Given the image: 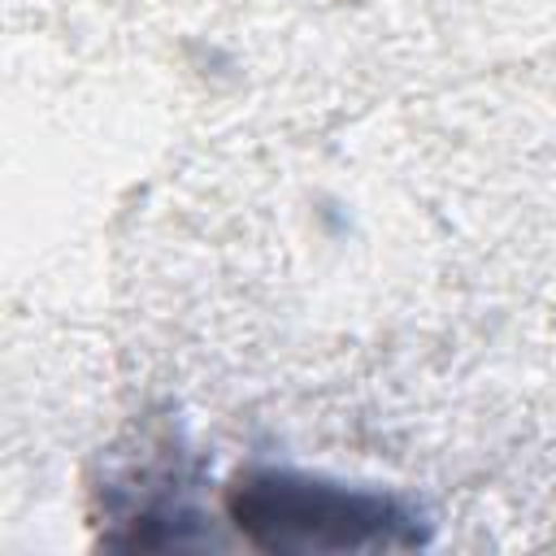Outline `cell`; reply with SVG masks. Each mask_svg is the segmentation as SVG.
Returning <instances> with one entry per match:
<instances>
[{
    "mask_svg": "<svg viewBox=\"0 0 556 556\" xmlns=\"http://www.w3.org/2000/svg\"><path fill=\"white\" fill-rule=\"evenodd\" d=\"M239 526L269 530L265 543H300V547H356V543H387V508L374 500H352L317 482L269 478L252 482L235 495Z\"/></svg>",
    "mask_w": 556,
    "mask_h": 556,
    "instance_id": "1",
    "label": "cell"
}]
</instances>
